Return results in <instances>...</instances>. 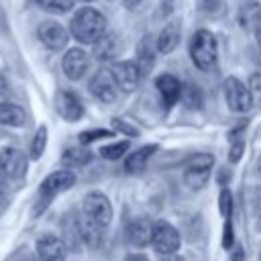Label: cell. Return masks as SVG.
I'll return each mask as SVG.
<instances>
[{
  "label": "cell",
  "mask_w": 261,
  "mask_h": 261,
  "mask_svg": "<svg viewBox=\"0 0 261 261\" xmlns=\"http://www.w3.org/2000/svg\"><path fill=\"white\" fill-rule=\"evenodd\" d=\"M88 88H90L94 98H98L100 102H106V104H112L118 98V92H120L116 82H114V77H112V73H110V69H106V67L98 69L92 75Z\"/></svg>",
  "instance_id": "cell-8"
},
{
  "label": "cell",
  "mask_w": 261,
  "mask_h": 261,
  "mask_svg": "<svg viewBox=\"0 0 261 261\" xmlns=\"http://www.w3.org/2000/svg\"><path fill=\"white\" fill-rule=\"evenodd\" d=\"M88 65H90V55L82 49V47H73V49H67L63 59H61V67H63V73L77 82L86 75L88 71Z\"/></svg>",
  "instance_id": "cell-12"
},
{
  "label": "cell",
  "mask_w": 261,
  "mask_h": 261,
  "mask_svg": "<svg viewBox=\"0 0 261 261\" xmlns=\"http://www.w3.org/2000/svg\"><path fill=\"white\" fill-rule=\"evenodd\" d=\"M37 255L41 261H65V243L55 234H43L37 239Z\"/></svg>",
  "instance_id": "cell-14"
},
{
  "label": "cell",
  "mask_w": 261,
  "mask_h": 261,
  "mask_svg": "<svg viewBox=\"0 0 261 261\" xmlns=\"http://www.w3.org/2000/svg\"><path fill=\"white\" fill-rule=\"evenodd\" d=\"M45 147H47V126L41 124L33 137V143H31V159H39L43 155Z\"/></svg>",
  "instance_id": "cell-26"
},
{
  "label": "cell",
  "mask_w": 261,
  "mask_h": 261,
  "mask_svg": "<svg viewBox=\"0 0 261 261\" xmlns=\"http://www.w3.org/2000/svg\"><path fill=\"white\" fill-rule=\"evenodd\" d=\"M190 57H192L194 65L200 71H210L216 65V59H218L216 37L206 29L196 31L192 35V41H190Z\"/></svg>",
  "instance_id": "cell-2"
},
{
  "label": "cell",
  "mask_w": 261,
  "mask_h": 261,
  "mask_svg": "<svg viewBox=\"0 0 261 261\" xmlns=\"http://www.w3.org/2000/svg\"><path fill=\"white\" fill-rule=\"evenodd\" d=\"M257 228H259V232H261V216H259V220H257Z\"/></svg>",
  "instance_id": "cell-40"
},
{
  "label": "cell",
  "mask_w": 261,
  "mask_h": 261,
  "mask_svg": "<svg viewBox=\"0 0 261 261\" xmlns=\"http://www.w3.org/2000/svg\"><path fill=\"white\" fill-rule=\"evenodd\" d=\"M218 210L222 214V218H230L232 216V194L228 188H222L218 194Z\"/></svg>",
  "instance_id": "cell-30"
},
{
  "label": "cell",
  "mask_w": 261,
  "mask_h": 261,
  "mask_svg": "<svg viewBox=\"0 0 261 261\" xmlns=\"http://www.w3.org/2000/svg\"><path fill=\"white\" fill-rule=\"evenodd\" d=\"M255 37H257V43H259V47H261V24L255 29Z\"/></svg>",
  "instance_id": "cell-39"
},
{
  "label": "cell",
  "mask_w": 261,
  "mask_h": 261,
  "mask_svg": "<svg viewBox=\"0 0 261 261\" xmlns=\"http://www.w3.org/2000/svg\"><path fill=\"white\" fill-rule=\"evenodd\" d=\"M27 120L24 110L12 102H0V124L4 126H22Z\"/></svg>",
  "instance_id": "cell-23"
},
{
  "label": "cell",
  "mask_w": 261,
  "mask_h": 261,
  "mask_svg": "<svg viewBox=\"0 0 261 261\" xmlns=\"http://www.w3.org/2000/svg\"><path fill=\"white\" fill-rule=\"evenodd\" d=\"M110 73H112L118 90L126 92V94L135 92L141 84V77H143L135 61H114L110 65Z\"/></svg>",
  "instance_id": "cell-7"
},
{
  "label": "cell",
  "mask_w": 261,
  "mask_h": 261,
  "mask_svg": "<svg viewBox=\"0 0 261 261\" xmlns=\"http://www.w3.org/2000/svg\"><path fill=\"white\" fill-rule=\"evenodd\" d=\"M234 247V230H232V220L224 218V228H222V249L230 251Z\"/></svg>",
  "instance_id": "cell-34"
},
{
  "label": "cell",
  "mask_w": 261,
  "mask_h": 261,
  "mask_svg": "<svg viewBox=\"0 0 261 261\" xmlns=\"http://www.w3.org/2000/svg\"><path fill=\"white\" fill-rule=\"evenodd\" d=\"M179 100L188 108H202V90L196 84H186V86H181Z\"/></svg>",
  "instance_id": "cell-25"
},
{
  "label": "cell",
  "mask_w": 261,
  "mask_h": 261,
  "mask_svg": "<svg viewBox=\"0 0 261 261\" xmlns=\"http://www.w3.org/2000/svg\"><path fill=\"white\" fill-rule=\"evenodd\" d=\"M82 212L102 226H108L112 220V204L102 192H88L82 202Z\"/></svg>",
  "instance_id": "cell-5"
},
{
  "label": "cell",
  "mask_w": 261,
  "mask_h": 261,
  "mask_svg": "<svg viewBox=\"0 0 261 261\" xmlns=\"http://www.w3.org/2000/svg\"><path fill=\"white\" fill-rule=\"evenodd\" d=\"M106 16L96 8H80L69 20V35L82 45H92L106 33Z\"/></svg>",
  "instance_id": "cell-1"
},
{
  "label": "cell",
  "mask_w": 261,
  "mask_h": 261,
  "mask_svg": "<svg viewBox=\"0 0 261 261\" xmlns=\"http://www.w3.org/2000/svg\"><path fill=\"white\" fill-rule=\"evenodd\" d=\"M198 6L208 16H218L224 12V0H198Z\"/></svg>",
  "instance_id": "cell-32"
},
{
  "label": "cell",
  "mask_w": 261,
  "mask_h": 261,
  "mask_svg": "<svg viewBox=\"0 0 261 261\" xmlns=\"http://www.w3.org/2000/svg\"><path fill=\"white\" fill-rule=\"evenodd\" d=\"M237 20L241 24V29L245 31H255L261 24V4L257 0H245L239 6L237 12Z\"/></svg>",
  "instance_id": "cell-19"
},
{
  "label": "cell",
  "mask_w": 261,
  "mask_h": 261,
  "mask_svg": "<svg viewBox=\"0 0 261 261\" xmlns=\"http://www.w3.org/2000/svg\"><path fill=\"white\" fill-rule=\"evenodd\" d=\"M27 157L16 147H4L0 151V173L8 179H20L27 173Z\"/></svg>",
  "instance_id": "cell-9"
},
{
  "label": "cell",
  "mask_w": 261,
  "mask_h": 261,
  "mask_svg": "<svg viewBox=\"0 0 261 261\" xmlns=\"http://www.w3.org/2000/svg\"><path fill=\"white\" fill-rule=\"evenodd\" d=\"M151 226L153 222L149 218H135L126 226V241L135 247H147L151 243Z\"/></svg>",
  "instance_id": "cell-17"
},
{
  "label": "cell",
  "mask_w": 261,
  "mask_h": 261,
  "mask_svg": "<svg viewBox=\"0 0 261 261\" xmlns=\"http://www.w3.org/2000/svg\"><path fill=\"white\" fill-rule=\"evenodd\" d=\"M243 153H245V139H232V143L228 147V161L230 163H239Z\"/></svg>",
  "instance_id": "cell-33"
},
{
  "label": "cell",
  "mask_w": 261,
  "mask_h": 261,
  "mask_svg": "<svg viewBox=\"0 0 261 261\" xmlns=\"http://www.w3.org/2000/svg\"><path fill=\"white\" fill-rule=\"evenodd\" d=\"M55 110L67 122H77L84 116V104L69 90H59L55 96Z\"/></svg>",
  "instance_id": "cell-13"
},
{
  "label": "cell",
  "mask_w": 261,
  "mask_h": 261,
  "mask_svg": "<svg viewBox=\"0 0 261 261\" xmlns=\"http://www.w3.org/2000/svg\"><path fill=\"white\" fill-rule=\"evenodd\" d=\"M232 261H243V249H241V247L232 253Z\"/></svg>",
  "instance_id": "cell-38"
},
{
  "label": "cell",
  "mask_w": 261,
  "mask_h": 261,
  "mask_svg": "<svg viewBox=\"0 0 261 261\" xmlns=\"http://www.w3.org/2000/svg\"><path fill=\"white\" fill-rule=\"evenodd\" d=\"M179 37H181L179 24H177V22H167V24L161 29V33H159V37H157V41H155L157 51H159V53H171V51L177 47Z\"/></svg>",
  "instance_id": "cell-21"
},
{
  "label": "cell",
  "mask_w": 261,
  "mask_h": 261,
  "mask_svg": "<svg viewBox=\"0 0 261 261\" xmlns=\"http://www.w3.org/2000/svg\"><path fill=\"white\" fill-rule=\"evenodd\" d=\"M143 0H122V4H124V8H128V10H135V8H139V4H141Z\"/></svg>",
  "instance_id": "cell-37"
},
{
  "label": "cell",
  "mask_w": 261,
  "mask_h": 261,
  "mask_svg": "<svg viewBox=\"0 0 261 261\" xmlns=\"http://www.w3.org/2000/svg\"><path fill=\"white\" fill-rule=\"evenodd\" d=\"M155 88L159 90L163 102L167 108H171L177 100H179V92H181V84L175 75L171 73H161L157 80H155Z\"/></svg>",
  "instance_id": "cell-18"
},
{
  "label": "cell",
  "mask_w": 261,
  "mask_h": 261,
  "mask_svg": "<svg viewBox=\"0 0 261 261\" xmlns=\"http://www.w3.org/2000/svg\"><path fill=\"white\" fill-rule=\"evenodd\" d=\"M37 35H39L41 43L47 49H51V51H61L67 45V41H69V33L57 20H45V22H41L39 29H37Z\"/></svg>",
  "instance_id": "cell-11"
},
{
  "label": "cell",
  "mask_w": 261,
  "mask_h": 261,
  "mask_svg": "<svg viewBox=\"0 0 261 261\" xmlns=\"http://www.w3.org/2000/svg\"><path fill=\"white\" fill-rule=\"evenodd\" d=\"M249 94H251V102H253V106H257V108H261V73H251V77H249Z\"/></svg>",
  "instance_id": "cell-31"
},
{
  "label": "cell",
  "mask_w": 261,
  "mask_h": 261,
  "mask_svg": "<svg viewBox=\"0 0 261 261\" xmlns=\"http://www.w3.org/2000/svg\"><path fill=\"white\" fill-rule=\"evenodd\" d=\"M224 100L228 108L234 112H249L253 106L249 88L239 77H232V75L224 80Z\"/></svg>",
  "instance_id": "cell-6"
},
{
  "label": "cell",
  "mask_w": 261,
  "mask_h": 261,
  "mask_svg": "<svg viewBox=\"0 0 261 261\" xmlns=\"http://www.w3.org/2000/svg\"><path fill=\"white\" fill-rule=\"evenodd\" d=\"M157 151V145L155 143H149V145H143L139 147L137 151H133L126 161H124V169L128 173H141L145 167H147V161L153 157V153Z\"/></svg>",
  "instance_id": "cell-20"
},
{
  "label": "cell",
  "mask_w": 261,
  "mask_h": 261,
  "mask_svg": "<svg viewBox=\"0 0 261 261\" xmlns=\"http://www.w3.org/2000/svg\"><path fill=\"white\" fill-rule=\"evenodd\" d=\"M73 186H75V173H73L71 169L63 167V169H59V171L49 173V175L43 179V184L39 186V196L51 200L55 194L65 192V190H69V188H73Z\"/></svg>",
  "instance_id": "cell-10"
},
{
  "label": "cell",
  "mask_w": 261,
  "mask_h": 261,
  "mask_svg": "<svg viewBox=\"0 0 261 261\" xmlns=\"http://www.w3.org/2000/svg\"><path fill=\"white\" fill-rule=\"evenodd\" d=\"M253 206H255L257 214L261 216V188H255L253 190Z\"/></svg>",
  "instance_id": "cell-36"
},
{
  "label": "cell",
  "mask_w": 261,
  "mask_h": 261,
  "mask_svg": "<svg viewBox=\"0 0 261 261\" xmlns=\"http://www.w3.org/2000/svg\"><path fill=\"white\" fill-rule=\"evenodd\" d=\"M126 151H128V141H118V143H112V145L102 147V149H100V155H102L104 159L114 161V159H120Z\"/></svg>",
  "instance_id": "cell-28"
},
{
  "label": "cell",
  "mask_w": 261,
  "mask_h": 261,
  "mask_svg": "<svg viewBox=\"0 0 261 261\" xmlns=\"http://www.w3.org/2000/svg\"><path fill=\"white\" fill-rule=\"evenodd\" d=\"M116 130H108V128H92V130H84L80 133V143L82 145H90L94 141H100V139H108V137H114Z\"/></svg>",
  "instance_id": "cell-29"
},
{
  "label": "cell",
  "mask_w": 261,
  "mask_h": 261,
  "mask_svg": "<svg viewBox=\"0 0 261 261\" xmlns=\"http://www.w3.org/2000/svg\"><path fill=\"white\" fill-rule=\"evenodd\" d=\"M155 53H157V47H155V41L151 35H145L141 41H139V47H137V67L141 71V75H147L153 65H155Z\"/></svg>",
  "instance_id": "cell-16"
},
{
  "label": "cell",
  "mask_w": 261,
  "mask_h": 261,
  "mask_svg": "<svg viewBox=\"0 0 261 261\" xmlns=\"http://www.w3.org/2000/svg\"><path fill=\"white\" fill-rule=\"evenodd\" d=\"M92 161V151H88L86 147H69L63 151L61 155V163L63 167H84Z\"/></svg>",
  "instance_id": "cell-24"
},
{
  "label": "cell",
  "mask_w": 261,
  "mask_h": 261,
  "mask_svg": "<svg viewBox=\"0 0 261 261\" xmlns=\"http://www.w3.org/2000/svg\"><path fill=\"white\" fill-rule=\"evenodd\" d=\"M37 2L43 10L55 12V14H63V12L71 10L73 4H75V0H37Z\"/></svg>",
  "instance_id": "cell-27"
},
{
  "label": "cell",
  "mask_w": 261,
  "mask_h": 261,
  "mask_svg": "<svg viewBox=\"0 0 261 261\" xmlns=\"http://www.w3.org/2000/svg\"><path fill=\"white\" fill-rule=\"evenodd\" d=\"M94 45V57L98 61H108L114 59V55L118 53V39L114 35H102L98 41L92 43Z\"/></svg>",
  "instance_id": "cell-22"
},
{
  "label": "cell",
  "mask_w": 261,
  "mask_h": 261,
  "mask_svg": "<svg viewBox=\"0 0 261 261\" xmlns=\"http://www.w3.org/2000/svg\"><path fill=\"white\" fill-rule=\"evenodd\" d=\"M153 249L163 255V257H169V255H175L179 251V245H181V239H179V232L177 228L167 222V220H157L153 222L151 226V243Z\"/></svg>",
  "instance_id": "cell-4"
},
{
  "label": "cell",
  "mask_w": 261,
  "mask_h": 261,
  "mask_svg": "<svg viewBox=\"0 0 261 261\" xmlns=\"http://www.w3.org/2000/svg\"><path fill=\"white\" fill-rule=\"evenodd\" d=\"M212 167H214V155L210 153L194 155L184 167V184L190 190H202L210 179Z\"/></svg>",
  "instance_id": "cell-3"
},
{
  "label": "cell",
  "mask_w": 261,
  "mask_h": 261,
  "mask_svg": "<svg viewBox=\"0 0 261 261\" xmlns=\"http://www.w3.org/2000/svg\"><path fill=\"white\" fill-rule=\"evenodd\" d=\"M75 224H77V234H80V239H82L88 247L96 249V247L102 245V241H104V226H102V224H98L96 220H92V218L86 216L84 212H80Z\"/></svg>",
  "instance_id": "cell-15"
},
{
  "label": "cell",
  "mask_w": 261,
  "mask_h": 261,
  "mask_svg": "<svg viewBox=\"0 0 261 261\" xmlns=\"http://www.w3.org/2000/svg\"><path fill=\"white\" fill-rule=\"evenodd\" d=\"M112 126H114V130H120V133H124V135H128V137H139V130H137L135 126L126 124V122L120 120V118H114V120H112Z\"/></svg>",
  "instance_id": "cell-35"
},
{
  "label": "cell",
  "mask_w": 261,
  "mask_h": 261,
  "mask_svg": "<svg viewBox=\"0 0 261 261\" xmlns=\"http://www.w3.org/2000/svg\"><path fill=\"white\" fill-rule=\"evenodd\" d=\"M84 2H92V0H84Z\"/></svg>",
  "instance_id": "cell-41"
}]
</instances>
